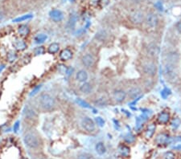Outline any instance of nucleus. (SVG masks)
Instances as JSON below:
<instances>
[{"mask_svg": "<svg viewBox=\"0 0 181 159\" xmlns=\"http://www.w3.org/2000/svg\"><path fill=\"white\" fill-rule=\"evenodd\" d=\"M25 116L27 119H31V120H33V119L36 118L37 114L35 113V112L34 110L31 109H27L25 110Z\"/></svg>", "mask_w": 181, "mask_h": 159, "instance_id": "5701e85b", "label": "nucleus"}, {"mask_svg": "<svg viewBox=\"0 0 181 159\" xmlns=\"http://www.w3.org/2000/svg\"><path fill=\"white\" fill-rule=\"evenodd\" d=\"M144 20V16H143V13L141 11H134L131 14L130 16V20L131 21V23H133L134 24H141V23L143 22Z\"/></svg>", "mask_w": 181, "mask_h": 159, "instance_id": "0eeeda50", "label": "nucleus"}, {"mask_svg": "<svg viewBox=\"0 0 181 159\" xmlns=\"http://www.w3.org/2000/svg\"><path fill=\"white\" fill-rule=\"evenodd\" d=\"M119 152L123 157H127L130 154V149L126 146H121L119 147Z\"/></svg>", "mask_w": 181, "mask_h": 159, "instance_id": "b1692460", "label": "nucleus"}, {"mask_svg": "<svg viewBox=\"0 0 181 159\" xmlns=\"http://www.w3.org/2000/svg\"><path fill=\"white\" fill-rule=\"evenodd\" d=\"M139 94H141V89L138 87L132 88V89H131L128 92L129 97H131V98L137 97Z\"/></svg>", "mask_w": 181, "mask_h": 159, "instance_id": "aec40b11", "label": "nucleus"}, {"mask_svg": "<svg viewBox=\"0 0 181 159\" xmlns=\"http://www.w3.org/2000/svg\"><path fill=\"white\" fill-rule=\"evenodd\" d=\"M76 79L79 82L81 83H85L88 80V73L85 71V70H80L77 72Z\"/></svg>", "mask_w": 181, "mask_h": 159, "instance_id": "2eb2a0df", "label": "nucleus"}, {"mask_svg": "<svg viewBox=\"0 0 181 159\" xmlns=\"http://www.w3.org/2000/svg\"><path fill=\"white\" fill-rule=\"evenodd\" d=\"M155 131V125L154 124H151L148 126L147 129L146 131V138H152V136L154 135Z\"/></svg>", "mask_w": 181, "mask_h": 159, "instance_id": "4be33fe9", "label": "nucleus"}, {"mask_svg": "<svg viewBox=\"0 0 181 159\" xmlns=\"http://www.w3.org/2000/svg\"><path fill=\"white\" fill-rule=\"evenodd\" d=\"M171 95V90L168 89H167V88H165L164 90H162L161 92V97L164 98V99H166L167 97H169V96Z\"/></svg>", "mask_w": 181, "mask_h": 159, "instance_id": "a878e982", "label": "nucleus"}, {"mask_svg": "<svg viewBox=\"0 0 181 159\" xmlns=\"http://www.w3.org/2000/svg\"><path fill=\"white\" fill-rule=\"evenodd\" d=\"M95 103L96 105H97L98 106H105V105H107V101H106V100H105V98H103V97L97 100Z\"/></svg>", "mask_w": 181, "mask_h": 159, "instance_id": "bb28decb", "label": "nucleus"}, {"mask_svg": "<svg viewBox=\"0 0 181 159\" xmlns=\"http://www.w3.org/2000/svg\"><path fill=\"white\" fill-rule=\"evenodd\" d=\"M24 142L27 147L35 149L39 146V141L35 134H27L24 138Z\"/></svg>", "mask_w": 181, "mask_h": 159, "instance_id": "f03ea898", "label": "nucleus"}, {"mask_svg": "<svg viewBox=\"0 0 181 159\" xmlns=\"http://www.w3.org/2000/svg\"><path fill=\"white\" fill-rule=\"evenodd\" d=\"M160 52V47L155 43H151L147 47V54L151 57H157Z\"/></svg>", "mask_w": 181, "mask_h": 159, "instance_id": "1a4fd4ad", "label": "nucleus"}, {"mask_svg": "<svg viewBox=\"0 0 181 159\" xmlns=\"http://www.w3.org/2000/svg\"><path fill=\"white\" fill-rule=\"evenodd\" d=\"M18 33L20 36L25 37L27 36L28 34L30 33V28L28 26L25 25V24H22L18 28Z\"/></svg>", "mask_w": 181, "mask_h": 159, "instance_id": "dca6fc26", "label": "nucleus"}, {"mask_svg": "<svg viewBox=\"0 0 181 159\" xmlns=\"http://www.w3.org/2000/svg\"><path fill=\"white\" fill-rule=\"evenodd\" d=\"M31 16H23V17H21V18H18V19L15 20L14 21H15V22H20V21H22V20H27V19H28V18H31Z\"/></svg>", "mask_w": 181, "mask_h": 159, "instance_id": "2f4dec72", "label": "nucleus"}, {"mask_svg": "<svg viewBox=\"0 0 181 159\" xmlns=\"http://www.w3.org/2000/svg\"><path fill=\"white\" fill-rule=\"evenodd\" d=\"M96 152H97L99 155H103L104 153L106 152V148H105V144L103 142H98L96 144L95 146Z\"/></svg>", "mask_w": 181, "mask_h": 159, "instance_id": "f3484780", "label": "nucleus"}, {"mask_svg": "<svg viewBox=\"0 0 181 159\" xmlns=\"http://www.w3.org/2000/svg\"><path fill=\"white\" fill-rule=\"evenodd\" d=\"M34 52L36 56L37 55H42L44 53V47H37L34 50Z\"/></svg>", "mask_w": 181, "mask_h": 159, "instance_id": "cd10ccee", "label": "nucleus"}, {"mask_svg": "<svg viewBox=\"0 0 181 159\" xmlns=\"http://www.w3.org/2000/svg\"><path fill=\"white\" fill-rule=\"evenodd\" d=\"M165 158L166 159H174L175 158V155H174L173 153H171V152H167L165 153Z\"/></svg>", "mask_w": 181, "mask_h": 159, "instance_id": "7c9ffc66", "label": "nucleus"}, {"mask_svg": "<svg viewBox=\"0 0 181 159\" xmlns=\"http://www.w3.org/2000/svg\"><path fill=\"white\" fill-rule=\"evenodd\" d=\"M158 68L156 64L154 63H147L143 66V72L150 76H155L157 73Z\"/></svg>", "mask_w": 181, "mask_h": 159, "instance_id": "423d86ee", "label": "nucleus"}, {"mask_svg": "<svg viewBox=\"0 0 181 159\" xmlns=\"http://www.w3.org/2000/svg\"><path fill=\"white\" fill-rule=\"evenodd\" d=\"M155 142L157 145H166L170 142H171V138L166 134H159L155 138Z\"/></svg>", "mask_w": 181, "mask_h": 159, "instance_id": "9d476101", "label": "nucleus"}, {"mask_svg": "<svg viewBox=\"0 0 181 159\" xmlns=\"http://www.w3.org/2000/svg\"><path fill=\"white\" fill-rule=\"evenodd\" d=\"M158 122L160 123V124H167V123L170 120V115L169 113H167V112H162L159 114L157 117Z\"/></svg>", "mask_w": 181, "mask_h": 159, "instance_id": "4468645a", "label": "nucleus"}, {"mask_svg": "<svg viewBox=\"0 0 181 159\" xmlns=\"http://www.w3.org/2000/svg\"><path fill=\"white\" fill-rule=\"evenodd\" d=\"M81 125L85 130L87 132H94L96 129L95 122L90 117H85L81 121Z\"/></svg>", "mask_w": 181, "mask_h": 159, "instance_id": "20e7f679", "label": "nucleus"}, {"mask_svg": "<svg viewBox=\"0 0 181 159\" xmlns=\"http://www.w3.org/2000/svg\"><path fill=\"white\" fill-rule=\"evenodd\" d=\"M50 18L55 22H60L63 20L64 18V15L60 10H53L51 11L49 13Z\"/></svg>", "mask_w": 181, "mask_h": 159, "instance_id": "9b49d317", "label": "nucleus"}, {"mask_svg": "<svg viewBox=\"0 0 181 159\" xmlns=\"http://www.w3.org/2000/svg\"><path fill=\"white\" fill-rule=\"evenodd\" d=\"M3 17H4L3 14H2V12L1 11H0V21H1V20H2Z\"/></svg>", "mask_w": 181, "mask_h": 159, "instance_id": "f704fd0d", "label": "nucleus"}, {"mask_svg": "<svg viewBox=\"0 0 181 159\" xmlns=\"http://www.w3.org/2000/svg\"><path fill=\"white\" fill-rule=\"evenodd\" d=\"M39 105L44 110H53L56 106V101L54 98L48 93H43L39 97Z\"/></svg>", "mask_w": 181, "mask_h": 159, "instance_id": "f257e3e1", "label": "nucleus"}, {"mask_svg": "<svg viewBox=\"0 0 181 159\" xmlns=\"http://www.w3.org/2000/svg\"><path fill=\"white\" fill-rule=\"evenodd\" d=\"M146 25L148 27L151 28V29H155L157 27L158 23H159V19H158V16L155 13H149L146 16Z\"/></svg>", "mask_w": 181, "mask_h": 159, "instance_id": "39448f33", "label": "nucleus"}, {"mask_svg": "<svg viewBox=\"0 0 181 159\" xmlns=\"http://www.w3.org/2000/svg\"><path fill=\"white\" fill-rule=\"evenodd\" d=\"M21 159H28V158H27V157H21Z\"/></svg>", "mask_w": 181, "mask_h": 159, "instance_id": "c9c22d12", "label": "nucleus"}, {"mask_svg": "<svg viewBox=\"0 0 181 159\" xmlns=\"http://www.w3.org/2000/svg\"><path fill=\"white\" fill-rule=\"evenodd\" d=\"M164 75H165L166 78L168 79V80H169L170 82L175 81V80L177 79L178 76L175 68L171 64H166L165 68H164Z\"/></svg>", "mask_w": 181, "mask_h": 159, "instance_id": "7ed1b4c3", "label": "nucleus"}, {"mask_svg": "<svg viewBox=\"0 0 181 159\" xmlns=\"http://www.w3.org/2000/svg\"><path fill=\"white\" fill-rule=\"evenodd\" d=\"M77 103L81 105V106L84 107V108H90V105H89L88 103H86V101H82V100H81V99L77 100Z\"/></svg>", "mask_w": 181, "mask_h": 159, "instance_id": "c756f323", "label": "nucleus"}, {"mask_svg": "<svg viewBox=\"0 0 181 159\" xmlns=\"http://www.w3.org/2000/svg\"><path fill=\"white\" fill-rule=\"evenodd\" d=\"M95 120H96V122H97V124L99 126H101V127L105 125V120L101 118V117H100V116H97V117H96Z\"/></svg>", "mask_w": 181, "mask_h": 159, "instance_id": "c85d7f7f", "label": "nucleus"}, {"mask_svg": "<svg viewBox=\"0 0 181 159\" xmlns=\"http://www.w3.org/2000/svg\"><path fill=\"white\" fill-rule=\"evenodd\" d=\"M47 39V35H44V34H40V35H38L35 38V40L36 43H43L44 41Z\"/></svg>", "mask_w": 181, "mask_h": 159, "instance_id": "393cba45", "label": "nucleus"}, {"mask_svg": "<svg viewBox=\"0 0 181 159\" xmlns=\"http://www.w3.org/2000/svg\"><path fill=\"white\" fill-rule=\"evenodd\" d=\"M71 20H72V22H73V23H75V18L73 17V16H71V18H70ZM69 23H70V27L71 28H72V27H73V24H72V23H71V22H69Z\"/></svg>", "mask_w": 181, "mask_h": 159, "instance_id": "72a5a7b5", "label": "nucleus"}, {"mask_svg": "<svg viewBox=\"0 0 181 159\" xmlns=\"http://www.w3.org/2000/svg\"><path fill=\"white\" fill-rule=\"evenodd\" d=\"M14 46L19 51H23L27 48L26 43L24 40H22V39H16L15 41V43H14Z\"/></svg>", "mask_w": 181, "mask_h": 159, "instance_id": "a211bd4d", "label": "nucleus"}, {"mask_svg": "<svg viewBox=\"0 0 181 159\" xmlns=\"http://www.w3.org/2000/svg\"><path fill=\"white\" fill-rule=\"evenodd\" d=\"M92 90V86L90 83H87V82H85L81 85L80 87V91L82 93H85V94H88L90 93Z\"/></svg>", "mask_w": 181, "mask_h": 159, "instance_id": "6ab92c4d", "label": "nucleus"}, {"mask_svg": "<svg viewBox=\"0 0 181 159\" xmlns=\"http://www.w3.org/2000/svg\"><path fill=\"white\" fill-rule=\"evenodd\" d=\"M59 49H60V45L57 43H53L48 48V52L50 54H55V53L58 52Z\"/></svg>", "mask_w": 181, "mask_h": 159, "instance_id": "412c9836", "label": "nucleus"}, {"mask_svg": "<svg viewBox=\"0 0 181 159\" xmlns=\"http://www.w3.org/2000/svg\"><path fill=\"white\" fill-rule=\"evenodd\" d=\"M72 58V52L70 49L65 48L60 53V59L62 61H68Z\"/></svg>", "mask_w": 181, "mask_h": 159, "instance_id": "ddd939ff", "label": "nucleus"}, {"mask_svg": "<svg viewBox=\"0 0 181 159\" xmlns=\"http://www.w3.org/2000/svg\"><path fill=\"white\" fill-rule=\"evenodd\" d=\"M175 27H176V30L179 31V33H181V21H179L176 23V24H175Z\"/></svg>", "mask_w": 181, "mask_h": 159, "instance_id": "473e14b6", "label": "nucleus"}, {"mask_svg": "<svg viewBox=\"0 0 181 159\" xmlns=\"http://www.w3.org/2000/svg\"><path fill=\"white\" fill-rule=\"evenodd\" d=\"M82 64L86 68H91L94 66V63H95V59H94V56L91 54H86L81 59Z\"/></svg>", "mask_w": 181, "mask_h": 159, "instance_id": "6e6552de", "label": "nucleus"}, {"mask_svg": "<svg viewBox=\"0 0 181 159\" xmlns=\"http://www.w3.org/2000/svg\"><path fill=\"white\" fill-rule=\"evenodd\" d=\"M126 97H127V93L123 90H116L114 93V98L117 102H123L126 99Z\"/></svg>", "mask_w": 181, "mask_h": 159, "instance_id": "f8f14e48", "label": "nucleus"}]
</instances>
